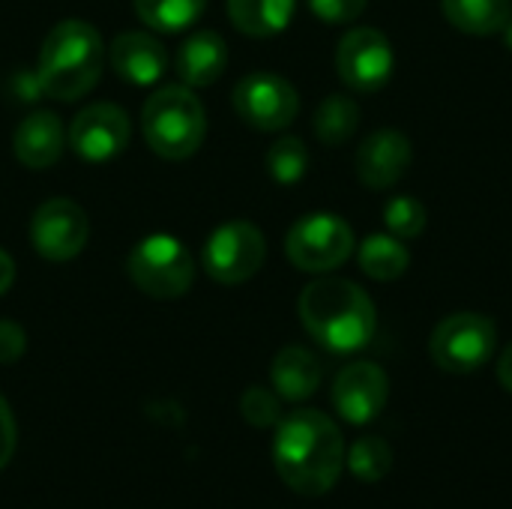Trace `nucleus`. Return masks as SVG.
I'll list each match as a JSON object with an SVG mask.
<instances>
[{"label":"nucleus","instance_id":"f257e3e1","mask_svg":"<svg viewBox=\"0 0 512 509\" xmlns=\"http://www.w3.org/2000/svg\"><path fill=\"white\" fill-rule=\"evenodd\" d=\"M345 438L342 429L315 408H300L279 420L273 438V465L279 480L303 495H327L345 471Z\"/></svg>","mask_w":512,"mask_h":509},{"label":"nucleus","instance_id":"f03ea898","mask_svg":"<svg viewBox=\"0 0 512 509\" xmlns=\"http://www.w3.org/2000/svg\"><path fill=\"white\" fill-rule=\"evenodd\" d=\"M306 333L333 354H354L366 348L378 327L372 297L348 279H315L303 288L297 303Z\"/></svg>","mask_w":512,"mask_h":509},{"label":"nucleus","instance_id":"7ed1b4c3","mask_svg":"<svg viewBox=\"0 0 512 509\" xmlns=\"http://www.w3.org/2000/svg\"><path fill=\"white\" fill-rule=\"evenodd\" d=\"M105 54L102 36L90 21L66 18L54 24L36 63L42 93L57 102H75L87 96L99 84Z\"/></svg>","mask_w":512,"mask_h":509},{"label":"nucleus","instance_id":"20e7f679","mask_svg":"<svg viewBox=\"0 0 512 509\" xmlns=\"http://www.w3.org/2000/svg\"><path fill=\"white\" fill-rule=\"evenodd\" d=\"M141 132L156 156L168 162H183L195 156L204 144V105L186 84L159 87L141 108Z\"/></svg>","mask_w":512,"mask_h":509},{"label":"nucleus","instance_id":"39448f33","mask_svg":"<svg viewBox=\"0 0 512 509\" xmlns=\"http://www.w3.org/2000/svg\"><path fill=\"white\" fill-rule=\"evenodd\" d=\"M132 285L153 300H177L195 282L192 252L171 234H150L126 258Z\"/></svg>","mask_w":512,"mask_h":509},{"label":"nucleus","instance_id":"423d86ee","mask_svg":"<svg viewBox=\"0 0 512 509\" xmlns=\"http://www.w3.org/2000/svg\"><path fill=\"white\" fill-rule=\"evenodd\" d=\"M495 345H498V330L489 315L456 312L435 327L429 339V354L438 369L450 375H471L492 360Z\"/></svg>","mask_w":512,"mask_h":509},{"label":"nucleus","instance_id":"0eeeda50","mask_svg":"<svg viewBox=\"0 0 512 509\" xmlns=\"http://www.w3.org/2000/svg\"><path fill=\"white\" fill-rule=\"evenodd\" d=\"M354 252V231L333 213H309L297 219L285 237L288 261L303 273H330Z\"/></svg>","mask_w":512,"mask_h":509},{"label":"nucleus","instance_id":"6e6552de","mask_svg":"<svg viewBox=\"0 0 512 509\" xmlns=\"http://www.w3.org/2000/svg\"><path fill=\"white\" fill-rule=\"evenodd\" d=\"M264 258H267V240L261 228L243 219L219 225L207 237L201 252V264L207 276L219 285L249 282L264 267Z\"/></svg>","mask_w":512,"mask_h":509},{"label":"nucleus","instance_id":"1a4fd4ad","mask_svg":"<svg viewBox=\"0 0 512 509\" xmlns=\"http://www.w3.org/2000/svg\"><path fill=\"white\" fill-rule=\"evenodd\" d=\"M234 108L243 123L258 132L288 129L300 111V96L291 81L276 72H252L234 87Z\"/></svg>","mask_w":512,"mask_h":509},{"label":"nucleus","instance_id":"9d476101","mask_svg":"<svg viewBox=\"0 0 512 509\" xmlns=\"http://www.w3.org/2000/svg\"><path fill=\"white\" fill-rule=\"evenodd\" d=\"M396 57L390 39L375 27H354L339 39L336 69L339 78L357 93L381 90L393 75Z\"/></svg>","mask_w":512,"mask_h":509},{"label":"nucleus","instance_id":"9b49d317","mask_svg":"<svg viewBox=\"0 0 512 509\" xmlns=\"http://www.w3.org/2000/svg\"><path fill=\"white\" fill-rule=\"evenodd\" d=\"M90 237V219L81 204L72 198H48L36 207L30 219V243L33 249L54 264L72 261L81 255Z\"/></svg>","mask_w":512,"mask_h":509},{"label":"nucleus","instance_id":"f8f14e48","mask_svg":"<svg viewBox=\"0 0 512 509\" xmlns=\"http://www.w3.org/2000/svg\"><path fill=\"white\" fill-rule=\"evenodd\" d=\"M129 132V117L120 105L93 102L75 114L66 141L84 162H108L126 150Z\"/></svg>","mask_w":512,"mask_h":509},{"label":"nucleus","instance_id":"ddd939ff","mask_svg":"<svg viewBox=\"0 0 512 509\" xmlns=\"http://www.w3.org/2000/svg\"><path fill=\"white\" fill-rule=\"evenodd\" d=\"M390 399V378L372 360H357L345 366L333 381V405L339 417L351 426L372 423Z\"/></svg>","mask_w":512,"mask_h":509},{"label":"nucleus","instance_id":"4468645a","mask_svg":"<svg viewBox=\"0 0 512 509\" xmlns=\"http://www.w3.org/2000/svg\"><path fill=\"white\" fill-rule=\"evenodd\" d=\"M414 150L405 132L399 129H378L372 132L357 150V177L369 189H390L396 186L411 168Z\"/></svg>","mask_w":512,"mask_h":509},{"label":"nucleus","instance_id":"2eb2a0df","mask_svg":"<svg viewBox=\"0 0 512 509\" xmlns=\"http://www.w3.org/2000/svg\"><path fill=\"white\" fill-rule=\"evenodd\" d=\"M108 63L123 81H129L135 87H150L165 75L168 51L156 36H150L144 30H129L111 42Z\"/></svg>","mask_w":512,"mask_h":509},{"label":"nucleus","instance_id":"dca6fc26","mask_svg":"<svg viewBox=\"0 0 512 509\" xmlns=\"http://www.w3.org/2000/svg\"><path fill=\"white\" fill-rule=\"evenodd\" d=\"M12 147H15V156L24 168L30 171H45L51 168L63 150H66V129H63V120L54 114V111H33L27 114L15 135H12Z\"/></svg>","mask_w":512,"mask_h":509},{"label":"nucleus","instance_id":"f3484780","mask_svg":"<svg viewBox=\"0 0 512 509\" xmlns=\"http://www.w3.org/2000/svg\"><path fill=\"white\" fill-rule=\"evenodd\" d=\"M228 66V45L219 33L213 30H198L192 33L180 48L174 69L186 87H210L225 75Z\"/></svg>","mask_w":512,"mask_h":509},{"label":"nucleus","instance_id":"a211bd4d","mask_svg":"<svg viewBox=\"0 0 512 509\" xmlns=\"http://www.w3.org/2000/svg\"><path fill=\"white\" fill-rule=\"evenodd\" d=\"M321 378H324L321 360L309 348L288 345L273 357L270 381H273V390L279 393V399H285V402H306L321 387Z\"/></svg>","mask_w":512,"mask_h":509},{"label":"nucleus","instance_id":"6ab92c4d","mask_svg":"<svg viewBox=\"0 0 512 509\" xmlns=\"http://www.w3.org/2000/svg\"><path fill=\"white\" fill-rule=\"evenodd\" d=\"M297 0H228L231 24L255 39L282 33L294 18Z\"/></svg>","mask_w":512,"mask_h":509},{"label":"nucleus","instance_id":"aec40b11","mask_svg":"<svg viewBox=\"0 0 512 509\" xmlns=\"http://www.w3.org/2000/svg\"><path fill=\"white\" fill-rule=\"evenodd\" d=\"M444 18L471 36L501 33L512 18V0H441Z\"/></svg>","mask_w":512,"mask_h":509},{"label":"nucleus","instance_id":"412c9836","mask_svg":"<svg viewBox=\"0 0 512 509\" xmlns=\"http://www.w3.org/2000/svg\"><path fill=\"white\" fill-rule=\"evenodd\" d=\"M411 264L408 249L393 234H372L360 246V267L375 282H396Z\"/></svg>","mask_w":512,"mask_h":509},{"label":"nucleus","instance_id":"4be33fe9","mask_svg":"<svg viewBox=\"0 0 512 509\" xmlns=\"http://www.w3.org/2000/svg\"><path fill=\"white\" fill-rule=\"evenodd\" d=\"M360 126V105L351 96L333 93L315 111V135L327 147H342Z\"/></svg>","mask_w":512,"mask_h":509},{"label":"nucleus","instance_id":"5701e85b","mask_svg":"<svg viewBox=\"0 0 512 509\" xmlns=\"http://www.w3.org/2000/svg\"><path fill=\"white\" fill-rule=\"evenodd\" d=\"M132 3L138 18L159 33H180L192 27L207 9V0H132Z\"/></svg>","mask_w":512,"mask_h":509},{"label":"nucleus","instance_id":"b1692460","mask_svg":"<svg viewBox=\"0 0 512 509\" xmlns=\"http://www.w3.org/2000/svg\"><path fill=\"white\" fill-rule=\"evenodd\" d=\"M345 465H348V471L360 483H381L393 471L396 456H393V447H390L387 438L366 435V438H360V441L351 444V450L345 456Z\"/></svg>","mask_w":512,"mask_h":509},{"label":"nucleus","instance_id":"393cba45","mask_svg":"<svg viewBox=\"0 0 512 509\" xmlns=\"http://www.w3.org/2000/svg\"><path fill=\"white\" fill-rule=\"evenodd\" d=\"M306 168H309V150L300 138L294 135H285L279 138L270 150H267V171L276 183L282 186H291V183H300L306 177Z\"/></svg>","mask_w":512,"mask_h":509},{"label":"nucleus","instance_id":"a878e982","mask_svg":"<svg viewBox=\"0 0 512 509\" xmlns=\"http://www.w3.org/2000/svg\"><path fill=\"white\" fill-rule=\"evenodd\" d=\"M384 222H387V231L399 240H414L423 234L426 228V207L423 201L411 198V195H399L393 201H387L384 207Z\"/></svg>","mask_w":512,"mask_h":509},{"label":"nucleus","instance_id":"bb28decb","mask_svg":"<svg viewBox=\"0 0 512 509\" xmlns=\"http://www.w3.org/2000/svg\"><path fill=\"white\" fill-rule=\"evenodd\" d=\"M240 414L249 426L255 429H270L279 426L282 420V405H279V393L267 390V387H249L240 396Z\"/></svg>","mask_w":512,"mask_h":509},{"label":"nucleus","instance_id":"cd10ccee","mask_svg":"<svg viewBox=\"0 0 512 509\" xmlns=\"http://www.w3.org/2000/svg\"><path fill=\"white\" fill-rule=\"evenodd\" d=\"M369 0H309V9L327 24H348L363 15Z\"/></svg>","mask_w":512,"mask_h":509},{"label":"nucleus","instance_id":"c85d7f7f","mask_svg":"<svg viewBox=\"0 0 512 509\" xmlns=\"http://www.w3.org/2000/svg\"><path fill=\"white\" fill-rule=\"evenodd\" d=\"M27 351V333L15 321H0V366H12Z\"/></svg>","mask_w":512,"mask_h":509},{"label":"nucleus","instance_id":"c756f323","mask_svg":"<svg viewBox=\"0 0 512 509\" xmlns=\"http://www.w3.org/2000/svg\"><path fill=\"white\" fill-rule=\"evenodd\" d=\"M15 444H18L15 417H12V408L6 405V399L0 396V471L9 465V459L15 453Z\"/></svg>","mask_w":512,"mask_h":509},{"label":"nucleus","instance_id":"7c9ffc66","mask_svg":"<svg viewBox=\"0 0 512 509\" xmlns=\"http://www.w3.org/2000/svg\"><path fill=\"white\" fill-rule=\"evenodd\" d=\"M12 282H15V261L0 249V297L12 288Z\"/></svg>","mask_w":512,"mask_h":509},{"label":"nucleus","instance_id":"2f4dec72","mask_svg":"<svg viewBox=\"0 0 512 509\" xmlns=\"http://www.w3.org/2000/svg\"><path fill=\"white\" fill-rule=\"evenodd\" d=\"M498 381L507 393H512V345H507V351L498 360Z\"/></svg>","mask_w":512,"mask_h":509},{"label":"nucleus","instance_id":"473e14b6","mask_svg":"<svg viewBox=\"0 0 512 509\" xmlns=\"http://www.w3.org/2000/svg\"><path fill=\"white\" fill-rule=\"evenodd\" d=\"M501 33H504V39H507V48H510V51H512V18H510V21H507V27H504Z\"/></svg>","mask_w":512,"mask_h":509}]
</instances>
